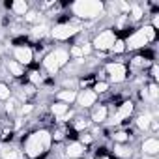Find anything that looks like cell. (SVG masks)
Here are the masks:
<instances>
[{"mask_svg":"<svg viewBox=\"0 0 159 159\" xmlns=\"http://www.w3.org/2000/svg\"><path fill=\"white\" fill-rule=\"evenodd\" d=\"M157 73H159L157 66H155V64H152V77H153V79H159V75H157Z\"/></svg>","mask_w":159,"mask_h":159,"instance_id":"obj_39","label":"cell"},{"mask_svg":"<svg viewBox=\"0 0 159 159\" xmlns=\"http://www.w3.org/2000/svg\"><path fill=\"white\" fill-rule=\"evenodd\" d=\"M90 125V122L88 120H84V118H75L73 120V129L77 131V133H84V129Z\"/></svg>","mask_w":159,"mask_h":159,"instance_id":"obj_23","label":"cell"},{"mask_svg":"<svg viewBox=\"0 0 159 159\" xmlns=\"http://www.w3.org/2000/svg\"><path fill=\"white\" fill-rule=\"evenodd\" d=\"M105 71L111 79V83H124L127 79V67L122 62H109L105 66Z\"/></svg>","mask_w":159,"mask_h":159,"instance_id":"obj_5","label":"cell"},{"mask_svg":"<svg viewBox=\"0 0 159 159\" xmlns=\"http://www.w3.org/2000/svg\"><path fill=\"white\" fill-rule=\"evenodd\" d=\"M0 159H21V153H19V150L6 148V150H2V157Z\"/></svg>","mask_w":159,"mask_h":159,"instance_id":"obj_26","label":"cell"},{"mask_svg":"<svg viewBox=\"0 0 159 159\" xmlns=\"http://www.w3.org/2000/svg\"><path fill=\"white\" fill-rule=\"evenodd\" d=\"M41 64H43V69H45L49 75H56V73L60 71V64H58L56 56L52 54V51L43 56V62H41Z\"/></svg>","mask_w":159,"mask_h":159,"instance_id":"obj_11","label":"cell"},{"mask_svg":"<svg viewBox=\"0 0 159 159\" xmlns=\"http://www.w3.org/2000/svg\"><path fill=\"white\" fill-rule=\"evenodd\" d=\"M148 96H150L152 99H157V96H159V88H157L155 83H152V84L148 86Z\"/></svg>","mask_w":159,"mask_h":159,"instance_id":"obj_34","label":"cell"},{"mask_svg":"<svg viewBox=\"0 0 159 159\" xmlns=\"http://www.w3.org/2000/svg\"><path fill=\"white\" fill-rule=\"evenodd\" d=\"M79 142H81L83 146H88V144L94 142V137L88 135V133H81V135H79Z\"/></svg>","mask_w":159,"mask_h":159,"instance_id":"obj_31","label":"cell"},{"mask_svg":"<svg viewBox=\"0 0 159 159\" xmlns=\"http://www.w3.org/2000/svg\"><path fill=\"white\" fill-rule=\"evenodd\" d=\"M47 30H49V28H47L45 25H39V26H34V30H32V34H34L36 38H43V36L47 34Z\"/></svg>","mask_w":159,"mask_h":159,"instance_id":"obj_33","label":"cell"},{"mask_svg":"<svg viewBox=\"0 0 159 159\" xmlns=\"http://www.w3.org/2000/svg\"><path fill=\"white\" fill-rule=\"evenodd\" d=\"M114 41H116V32L111 30V28H107V30H101V32L94 38L92 49H96V51H99V52H107V51L112 49Z\"/></svg>","mask_w":159,"mask_h":159,"instance_id":"obj_3","label":"cell"},{"mask_svg":"<svg viewBox=\"0 0 159 159\" xmlns=\"http://www.w3.org/2000/svg\"><path fill=\"white\" fill-rule=\"evenodd\" d=\"M73 116H75V112H73V111H67L64 116H60V118H58V122H69Z\"/></svg>","mask_w":159,"mask_h":159,"instance_id":"obj_37","label":"cell"},{"mask_svg":"<svg viewBox=\"0 0 159 159\" xmlns=\"http://www.w3.org/2000/svg\"><path fill=\"white\" fill-rule=\"evenodd\" d=\"M152 120H153V118H152V116L146 112V114H139L135 122H137V127H139L140 131H148V129H150V124H152Z\"/></svg>","mask_w":159,"mask_h":159,"instance_id":"obj_18","label":"cell"},{"mask_svg":"<svg viewBox=\"0 0 159 159\" xmlns=\"http://www.w3.org/2000/svg\"><path fill=\"white\" fill-rule=\"evenodd\" d=\"M10 10H11L15 15H23V17H25V13L30 10V6H28V2H25V0H15V2L10 4Z\"/></svg>","mask_w":159,"mask_h":159,"instance_id":"obj_16","label":"cell"},{"mask_svg":"<svg viewBox=\"0 0 159 159\" xmlns=\"http://www.w3.org/2000/svg\"><path fill=\"white\" fill-rule=\"evenodd\" d=\"M140 150H142V155H153L155 157L159 153V140L155 137H150L140 144Z\"/></svg>","mask_w":159,"mask_h":159,"instance_id":"obj_12","label":"cell"},{"mask_svg":"<svg viewBox=\"0 0 159 159\" xmlns=\"http://www.w3.org/2000/svg\"><path fill=\"white\" fill-rule=\"evenodd\" d=\"M69 111V105H66V103H60V101H54L52 105H51V112L56 116V118H60V116H64L66 112Z\"/></svg>","mask_w":159,"mask_h":159,"instance_id":"obj_20","label":"cell"},{"mask_svg":"<svg viewBox=\"0 0 159 159\" xmlns=\"http://www.w3.org/2000/svg\"><path fill=\"white\" fill-rule=\"evenodd\" d=\"M96 159H111V157H109V155H105V153H101V155H98Z\"/></svg>","mask_w":159,"mask_h":159,"instance_id":"obj_40","label":"cell"},{"mask_svg":"<svg viewBox=\"0 0 159 159\" xmlns=\"http://www.w3.org/2000/svg\"><path fill=\"white\" fill-rule=\"evenodd\" d=\"M28 81H30L32 86H39L41 81H43V77H41V73H39L38 69H32V71L28 73Z\"/></svg>","mask_w":159,"mask_h":159,"instance_id":"obj_24","label":"cell"},{"mask_svg":"<svg viewBox=\"0 0 159 159\" xmlns=\"http://www.w3.org/2000/svg\"><path fill=\"white\" fill-rule=\"evenodd\" d=\"M13 60L17 64H21L23 67L30 66L34 62V51H32V47H28V45H15L13 47Z\"/></svg>","mask_w":159,"mask_h":159,"instance_id":"obj_6","label":"cell"},{"mask_svg":"<svg viewBox=\"0 0 159 159\" xmlns=\"http://www.w3.org/2000/svg\"><path fill=\"white\" fill-rule=\"evenodd\" d=\"M25 21H26V23H38V21H39V13H38L36 10H28V11L25 13Z\"/></svg>","mask_w":159,"mask_h":159,"instance_id":"obj_30","label":"cell"},{"mask_svg":"<svg viewBox=\"0 0 159 159\" xmlns=\"http://www.w3.org/2000/svg\"><path fill=\"white\" fill-rule=\"evenodd\" d=\"M69 56H73V58H79V60H81L83 58V51H81V45H73L69 51Z\"/></svg>","mask_w":159,"mask_h":159,"instance_id":"obj_32","label":"cell"},{"mask_svg":"<svg viewBox=\"0 0 159 159\" xmlns=\"http://www.w3.org/2000/svg\"><path fill=\"white\" fill-rule=\"evenodd\" d=\"M15 111V99H8V105H6V112H13Z\"/></svg>","mask_w":159,"mask_h":159,"instance_id":"obj_38","label":"cell"},{"mask_svg":"<svg viewBox=\"0 0 159 159\" xmlns=\"http://www.w3.org/2000/svg\"><path fill=\"white\" fill-rule=\"evenodd\" d=\"M133 111H135V103H133V101H124V103H120L118 109H116V112H114L112 122H114V124H120L122 120H127V118L133 114Z\"/></svg>","mask_w":159,"mask_h":159,"instance_id":"obj_9","label":"cell"},{"mask_svg":"<svg viewBox=\"0 0 159 159\" xmlns=\"http://www.w3.org/2000/svg\"><path fill=\"white\" fill-rule=\"evenodd\" d=\"M114 54H122V52H125V41L122 39V38H116V41H114V45H112V49H111Z\"/></svg>","mask_w":159,"mask_h":159,"instance_id":"obj_27","label":"cell"},{"mask_svg":"<svg viewBox=\"0 0 159 159\" xmlns=\"http://www.w3.org/2000/svg\"><path fill=\"white\" fill-rule=\"evenodd\" d=\"M98 94L92 90V88H84V90H81V92H77V103H79V107H83V109H90V107H94L96 103H98Z\"/></svg>","mask_w":159,"mask_h":159,"instance_id":"obj_7","label":"cell"},{"mask_svg":"<svg viewBox=\"0 0 159 159\" xmlns=\"http://www.w3.org/2000/svg\"><path fill=\"white\" fill-rule=\"evenodd\" d=\"M142 159H155L153 155H142Z\"/></svg>","mask_w":159,"mask_h":159,"instance_id":"obj_41","label":"cell"},{"mask_svg":"<svg viewBox=\"0 0 159 159\" xmlns=\"http://www.w3.org/2000/svg\"><path fill=\"white\" fill-rule=\"evenodd\" d=\"M71 11L79 19L90 21V19H98L105 13V4L98 2V0H77V2L71 4Z\"/></svg>","mask_w":159,"mask_h":159,"instance_id":"obj_2","label":"cell"},{"mask_svg":"<svg viewBox=\"0 0 159 159\" xmlns=\"http://www.w3.org/2000/svg\"><path fill=\"white\" fill-rule=\"evenodd\" d=\"M109 86H111V84H109L107 81H98V83H94V88H92V90L99 96V94H105V92L109 90Z\"/></svg>","mask_w":159,"mask_h":159,"instance_id":"obj_28","label":"cell"},{"mask_svg":"<svg viewBox=\"0 0 159 159\" xmlns=\"http://www.w3.org/2000/svg\"><path fill=\"white\" fill-rule=\"evenodd\" d=\"M52 54L56 56V60H58L60 67H64V66L69 62V52H67L66 49H54V51H52Z\"/></svg>","mask_w":159,"mask_h":159,"instance_id":"obj_21","label":"cell"},{"mask_svg":"<svg viewBox=\"0 0 159 159\" xmlns=\"http://www.w3.org/2000/svg\"><path fill=\"white\" fill-rule=\"evenodd\" d=\"M142 15H144V10H142V6H139V4H131V8H129V13H127V19L129 21H140L142 19Z\"/></svg>","mask_w":159,"mask_h":159,"instance_id":"obj_17","label":"cell"},{"mask_svg":"<svg viewBox=\"0 0 159 159\" xmlns=\"http://www.w3.org/2000/svg\"><path fill=\"white\" fill-rule=\"evenodd\" d=\"M112 152H114V155H116L118 159H129V157H131V153H133V152H131V148H127L125 144H116Z\"/></svg>","mask_w":159,"mask_h":159,"instance_id":"obj_19","label":"cell"},{"mask_svg":"<svg viewBox=\"0 0 159 159\" xmlns=\"http://www.w3.org/2000/svg\"><path fill=\"white\" fill-rule=\"evenodd\" d=\"M112 140L116 144H125L129 140V133L127 131H116V133H112Z\"/></svg>","mask_w":159,"mask_h":159,"instance_id":"obj_25","label":"cell"},{"mask_svg":"<svg viewBox=\"0 0 159 159\" xmlns=\"http://www.w3.org/2000/svg\"><path fill=\"white\" fill-rule=\"evenodd\" d=\"M6 67H8V71H10L15 79L25 77V67H23L21 64H17L15 60H8V62H6Z\"/></svg>","mask_w":159,"mask_h":159,"instance_id":"obj_15","label":"cell"},{"mask_svg":"<svg viewBox=\"0 0 159 159\" xmlns=\"http://www.w3.org/2000/svg\"><path fill=\"white\" fill-rule=\"evenodd\" d=\"M107 118H109V107H107V105H98V107L92 111V116H90V120H92L94 124H103Z\"/></svg>","mask_w":159,"mask_h":159,"instance_id":"obj_13","label":"cell"},{"mask_svg":"<svg viewBox=\"0 0 159 159\" xmlns=\"http://www.w3.org/2000/svg\"><path fill=\"white\" fill-rule=\"evenodd\" d=\"M52 144V137H51V131L47 129H38L34 133H30L25 140V155L28 159H41L49 148Z\"/></svg>","mask_w":159,"mask_h":159,"instance_id":"obj_1","label":"cell"},{"mask_svg":"<svg viewBox=\"0 0 159 159\" xmlns=\"http://www.w3.org/2000/svg\"><path fill=\"white\" fill-rule=\"evenodd\" d=\"M86 153V146H83L79 140H73L66 146V157L67 159H81Z\"/></svg>","mask_w":159,"mask_h":159,"instance_id":"obj_10","label":"cell"},{"mask_svg":"<svg viewBox=\"0 0 159 159\" xmlns=\"http://www.w3.org/2000/svg\"><path fill=\"white\" fill-rule=\"evenodd\" d=\"M79 34V28L73 26L71 23H58L54 25V28L51 30V36L56 39V41H67L71 38H75Z\"/></svg>","mask_w":159,"mask_h":159,"instance_id":"obj_4","label":"cell"},{"mask_svg":"<svg viewBox=\"0 0 159 159\" xmlns=\"http://www.w3.org/2000/svg\"><path fill=\"white\" fill-rule=\"evenodd\" d=\"M56 101H60V103H66V105H71V103H75V101H77V90H67V88L60 90V92L56 94Z\"/></svg>","mask_w":159,"mask_h":159,"instance_id":"obj_14","label":"cell"},{"mask_svg":"<svg viewBox=\"0 0 159 159\" xmlns=\"http://www.w3.org/2000/svg\"><path fill=\"white\" fill-rule=\"evenodd\" d=\"M34 111V105L32 103H25V105H21V114H30Z\"/></svg>","mask_w":159,"mask_h":159,"instance_id":"obj_36","label":"cell"},{"mask_svg":"<svg viewBox=\"0 0 159 159\" xmlns=\"http://www.w3.org/2000/svg\"><path fill=\"white\" fill-rule=\"evenodd\" d=\"M125 41V51L127 49H131V51H135V49H144L146 45H148V39L144 38V34L140 32V28L139 30H135L127 39H124Z\"/></svg>","mask_w":159,"mask_h":159,"instance_id":"obj_8","label":"cell"},{"mask_svg":"<svg viewBox=\"0 0 159 159\" xmlns=\"http://www.w3.org/2000/svg\"><path fill=\"white\" fill-rule=\"evenodd\" d=\"M64 135H66V133H64L62 129H54V131L51 133V137H52V140H54V142H60V140H64Z\"/></svg>","mask_w":159,"mask_h":159,"instance_id":"obj_35","label":"cell"},{"mask_svg":"<svg viewBox=\"0 0 159 159\" xmlns=\"http://www.w3.org/2000/svg\"><path fill=\"white\" fill-rule=\"evenodd\" d=\"M11 98V90H10V86L6 84V83H0V99L2 101H8Z\"/></svg>","mask_w":159,"mask_h":159,"instance_id":"obj_29","label":"cell"},{"mask_svg":"<svg viewBox=\"0 0 159 159\" xmlns=\"http://www.w3.org/2000/svg\"><path fill=\"white\" fill-rule=\"evenodd\" d=\"M140 32L144 34V38L148 39V43H152V41H155V39H157V30H153L150 25H144V26H140Z\"/></svg>","mask_w":159,"mask_h":159,"instance_id":"obj_22","label":"cell"}]
</instances>
